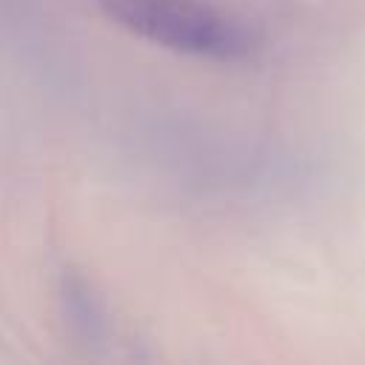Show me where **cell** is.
<instances>
[{
	"label": "cell",
	"mask_w": 365,
	"mask_h": 365,
	"mask_svg": "<svg viewBox=\"0 0 365 365\" xmlns=\"http://www.w3.org/2000/svg\"><path fill=\"white\" fill-rule=\"evenodd\" d=\"M103 11L137 37L157 46L234 60L248 51V34L231 17L188 0H100Z\"/></svg>",
	"instance_id": "6da1fadb"
}]
</instances>
